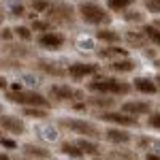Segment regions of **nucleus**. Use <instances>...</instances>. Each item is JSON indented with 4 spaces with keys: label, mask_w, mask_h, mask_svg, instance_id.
I'll use <instances>...</instances> for the list:
<instances>
[{
    "label": "nucleus",
    "mask_w": 160,
    "mask_h": 160,
    "mask_svg": "<svg viewBox=\"0 0 160 160\" xmlns=\"http://www.w3.org/2000/svg\"><path fill=\"white\" fill-rule=\"evenodd\" d=\"M154 2H156V4H160V0H154Z\"/></svg>",
    "instance_id": "nucleus-46"
},
{
    "label": "nucleus",
    "mask_w": 160,
    "mask_h": 160,
    "mask_svg": "<svg viewBox=\"0 0 160 160\" xmlns=\"http://www.w3.org/2000/svg\"><path fill=\"white\" fill-rule=\"evenodd\" d=\"M22 156L30 160H51V152L43 145H37V143H24L22 145Z\"/></svg>",
    "instance_id": "nucleus-14"
},
{
    "label": "nucleus",
    "mask_w": 160,
    "mask_h": 160,
    "mask_svg": "<svg viewBox=\"0 0 160 160\" xmlns=\"http://www.w3.org/2000/svg\"><path fill=\"white\" fill-rule=\"evenodd\" d=\"M0 128H2V132L19 137L26 132V122L15 113H0Z\"/></svg>",
    "instance_id": "nucleus-8"
},
{
    "label": "nucleus",
    "mask_w": 160,
    "mask_h": 160,
    "mask_svg": "<svg viewBox=\"0 0 160 160\" xmlns=\"http://www.w3.org/2000/svg\"><path fill=\"white\" fill-rule=\"evenodd\" d=\"M58 126L64 128V130H68V132H75V135H79V137L94 139V141H98L100 137H102V130L96 124L90 122V120H81V118H60Z\"/></svg>",
    "instance_id": "nucleus-5"
},
{
    "label": "nucleus",
    "mask_w": 160,
    "mask_h": 160,
    "mask_svg": "<svg viewBox=\"0 0 160 160\" xmlns=\"http://www.w3.org/2000/svg\"><path fill=\"white\" fill-rule=\"evenodd\" d=\"M148 160H160L158 154H148Z\"/></svg>",
    "instance_id": "nucleus-42"
},
{
    "label": "nucleus",
    "mask_w": 160,
    "mask_h": 160,
    "mask_svg": "<svg viewBox=\"0 0 160 160\" xmlns=\"http://www.w3.org/2000/svg\"><path fill=\"white\" fill-rule=\"evenodd\" d=\"M37 43L43 47V49H47V51H58L64 47V43H66V37L62 34V32H45V34H38L37 38Z\"/></svg>",
    "instance_id": "nucleus-10"
},
{
    "label": "nucleus",
    "mask_w": 160,
    "mask_h": 160,
    "mask_svg": "<svg viewBox=\"0 0 160 160\" xmlns=\"http://www.w3.org/2000/svg\"><path fill=\"white\" fill-rule=\"evenodd\" d=\"M122 19L124 22H128V24H141L143 19H145V13L137 11V9H126V11H122Z\"/></svg>",
    "instance_id": "nucleus-26"
},
{
    "label": "nucleus",
    "mask_w": 160,
    "mask_h": 160,
    "mask_svg": "<svg viewBox=\"0 0 160 160\" xmlns=\"http://www.w3.org/2000/svg\"><path fill=\"white\" fill-rule=\"evenodd\" d=\"M60 152L64 154V156H68V158H73V160H81V158H86V154L81 152V148L75 143V141H62L60 143Z\"/></svg>",
    "instance_id": "nucleus-21"
},
{
    "label": "nucleus",
    "mask_w": 160,
    "mask_h": 160,
    "mask_svg": "<svg viewBox=\"0 0 160 160\" xmlns=\"http://www.w3.org/2000/svg\"><path fill=\"white\" fill-rule=\"evenodd\" d=\"M49 4H51V0H28V7L34 13H45L49 9Z\"/></svg>",
    "instance_id": "nucleus-31"
},
{
    "label": "nucleus",
    "mask_w": 160,
    "mask_h": 160,
    "mask_svg": "<svg viewBox=\"0 0 160 160\" xmlns=\"http://www.w3.org/2000/svg\"><path fill=\"white\" fill-rule=\"evenodd\" d=\"M34 68L45 75H49V77H66V66H62V62H56V60L41 58V60L34 62Z\"/></svg>",
    "instance_id": "nucleus-12"
},
{
    "label": "nucleus",
    "mask_w": 160,
    "mask_h": 160,
    "mask_svg": "<svg viewBox=\"0 0 160 160\" xmlns=\"http://www.w3.org/2000/svg\"><path fill=\"white\" fill-rule=\"evenodd\" d=\"M7 88H9V81L4 77H0V90H7Z\"/></svg>",
    "instance_id": "nucleus-39"
},
{
    "label": "nucleus",
    "mask_w": 160,
    "mask_h": 160,
    "mask_svg": "<svg viewBox=\"0 0 160 160\" xmlns=\"http://www.w3.org/2000/svg\"><path fill=\"white\" fill-rule=\"evenodd\" d=\"M4 53L22 62V58H32V49L24 43H4Z\"/></svg>",
    "instance_id": "nucleus-17"
},
{
    "label": "nucleus",
    "mask_w": 160,
    "mask_h": 160,
    "mask_svg": "<svg viewBox=\"0 0 160 160\" xmlns=\"http://www.w3.org/2000/svg\"><path fill=\"white\" fill-rule=\"evenodd\" d=\"M137 92H141V94H148V96H154L156 92H158V86H156V81L154 79H149V77H137L135 83H132Z\"/></svg>",
    "instance_id": "nucleus-19"
},
{
    "label": "nucleus",
    "mask_w": 160,
    "mask_h": 160,
    "mask_svg": "<svg viewBox=\"0 0 160 160\" xmlns=\"http://www.w3.org/2000/svg\"><path fill=\"white\" fill-rule=\"evenodd\" d=\"M4 98L13 102V105H19L22 109L24 107H41V109H49L51 107V100L47 96H43L41 92H34V90H13V92H7Z\"/></svg>",
    "instance_id": "nucleus-4"
},
{
    "label": "nucleus",
    "mask_w": 160,
    "mask_h": 160,
    "mask_svg": "<svg viewBox=\"0 0 160 160\" xmlns=\"http://www.w3.org/2000/svg\"><path fill=\"white\" fill-rule=\"evenodd\" d=\"M137 62L130 60V58H118V60L109 62V68L113 73H130V71H135Z\"/></svg>",
    "instance_id": "nucleus-22"
},
{
    "label": "nucleus",
    "mask_w": 160,
    "mask_h": 160,
    "mask_svg": "<svg viewBox=\"0 0 160 160\" xmlns=\"http://www.w3.org/2000/svg\"><path fill=\"white\" fill-rule=\"evenodd\" d=\"M24 115L30 120H45L49 118V109H41V107H24Z\"/></svg>",
    "instance_id": "nucleus-25"
},
{
    "label": "nucleus",
    "mask_w": 160,
    "mask_h": 160,
    "mask_svg": "<svg viewBox=\"0 0 160 160\" xmlns=\"http://www.w3.org/2000/svg\"><path fill=\"white\" fill-rule=\"evenodd\" d=\"M22 68V62L15 58H0V71H17Z\"/></svg>",
    "instance_id": "nucleus-30"
},
{
    "label": "nucleus",
    "mask_w": 160,
    "mask_h": 160,
    "mask_svg": "<svg viewBox=\"0 0 160 160\" xmlns=\"http://www.w3.org/2000/svg\"><path fill=\"white\" fill-rule=\"evenodd\" d=\"M30 30H34V32H41V34H45V32H51V30H53V26H51L47 19H34V22L30 24Z\"/></svg>",
    "instance_id": "nucleus-29"
},
{
    "label": "nucleus",
    "mask_w": 160,
    "mask_h": 160,
    "mask_svg": "<svg viewBox=\"0 0 160 160\" xmlns=\"http://www.w3.org/2000/svg\"><path fill=\"white\" fill-rule=\"evenodd\" d=\"M145 9L149 13H160V4H156L154 0H145Z\"/></svg>",
    "instance_id": "nucleus-37"
},
{
    "label": "nucleus",
    "mask_w": 160,
    "mask_h": 160,
    "mask_svg": "<svg viewBox=\"0 0 160 160\" xmlns=\"http://www.w3.org/2000/svg\"><path fill=\"white\" fill-rule=\"evenodd\" d=\"M49 94V100H56V102H79V100H86V92L79 90V88H73L68 83H53L47 90Z\"/></svg>",
    "instance_id": "nucleus-6"
},
{
    "label": "nucleus",
    "mask_w": 160,
    "mask_h": 160,
    "mask_svg": "<svg viewBox=\"0 0 160 160\" xmlns=\"http://www.w3.org/2000/svg\"><path fill=\"white\" fill-rule=\"evenodd\" d=\"M13 160H30V158H26V156H15Z\"/></svg>",
    "instance_id": "nucleus-45"
},
{
    "label": "nucleus",
    "mask_w": 160,
    "mask_h": 160,
    "mask_svg": "<svg viewBox=\"0 0 160 160\" xmlns=\"http://www.w3.org/2000/svg\"><path fill=\"white\" fill-rule=\"evenodd\" d=\"M79 148H81V152L86 154V156H92V158H98L100 156V143L98 141H94V139H86V137H79L77 141H75Z\"/></svg>",
    "instance_id": "nucleus-18"
},
{
    "label": "nucleus",
    "mask_w": 160,
    "mask_h": 160,
    "mask_svg": "<svg viewBox=\"0 0 160 160\" xmlns=\"http://www.w3.org/2000/svg\"><path fill=\"white\" fill-rule=\"evenodd\" d=\"M141 30H143V34L148 37L149 43H154V45H158V47H160V28H158V26L145 24L143 28H141Z\"/></svg>",
    "instance_id": "nucleus-24"
},
{
    "label": "nucleus",
    "mask_w": 160,
    "mask_h": 160,
    "mask_svg": "<svg viewBox=\"0 0 160 160\" xmlns=\"http://www.w3.org/2000/svg\"><path fill=\"white\" fill-rule=\"evenodd\" d=\"M43 17L51 26H60V28H71L77 22V9L73 4L64 2V0H51L49 9L43 13Z\"/></svg>",
    "instance_id": "nucleus-1"
},
{
    "label": "nucleus",
    "mask_w": 160,
    "mask_h": 160,
    "mask_svg": "<svg viewBox=\"0 0 160 160\" xmlns=\"http://www.w3.org/2000/svg\"><path fill=\"white\" fill-rule=\"evenodd\" d=\"M98 120H102V122H109L113 124V126H118V128H139L141 124H139V118H135V115H128V113H124V111H98V115H96Z\"/></svg>",
    "instance_id": "nucleus-7"
},
{
    "label": "nucleus",
    "mask_w": 160,
    "mask_h": 160,
    "mask_svg": "<svg viewBox=\"0 0 160 160\" xmlns=\"http://www.w3.org/2000/svg\"><path fill=\"white\" fill-rule=\"evenodd\" d=\"M4 17H7V15H4V11H2V7H0V26L4 24Z\"/></svg>",
    "instance_id": "nucleus-41"
},
{
    "label": "nucleus",
    "mask_w": 160,
    "mask_h": 160,
    "mask_svg": "<svg viewBox=\"0 0 160 160\" xmlns=\"http://www.w3.org/2000/svg\"><path fill=\"white\" fill-rule=\"evenodd\" d=\"M92 160H115V158H105V156H98V158H92Z\"/></svg>",
    "instance_id": "nucleus-44"
},
{
    "label": "nucleus",
    "mask_w": 160,
    "mask_h": 160,
    "mask_svg": "<svg viewBox=\"0 0 160 160\" xmlns=\"http://www.w3.org/2000/svg\"><path fill=\"white\" fill-rule=\"evenodd\" d=\"M15 34H13V28H7V26H0V41L2 43H11Z\"/></svg>",
    "instance_id": "nucleus-34"
},
{
    "label": "nucleus",
    "mask_w": 160,
    "mask_h": 160,
    "mask_svg": "<svg viewBox=\"0 0 160 160\" xmlns=\"http://www.w3.org/2000/svg\"><path fill=\"white\" fill-rule=\"evenodd\" d=\"M0 132H2V128H0ZM0 137H2V135H0Z\"/></svg>",
    "instance_id": "nucleus-49"
},
{
    "label": "nucleus",
    "mask_w": 160,
    "mask_h": 160,
    "mask_svg": "<svg viewBox=\"0 0 160 160\" xmlns=\"http://www.w3.org/2000/svg\"><path fill=\"white\" fill-rule=\"evenodd\" d=\"M149 143H154V139H148V137H141V139H139V145H141V148H145Z\"/></svg>",
    "instance_id": "nucleus-38"
},
{
    "label": "nucleus",
    "mask_w": 160,
    "mask_h": 160,
    "mask_svg": "<svg viewBox=\"0 0 160 160\" xmlns=\"http://www.w3.org/2000/svg\"><path fill=\"white\" fill-rule=\"evenodd\" d=\"M77 15L81 17L83 24L98 26V28H107V26L113 22L109 9L100 7L98 2H86V0H83V2L77 7Z\"/></svg>",
    "instance_id": "nucleus-3"
},
{
    "label": "nucleus",
    "mask_w": 160,
    "mask_h": 160,
    "mask_svg": "<svg viewBox=\"0 0 160 160\" xmlns=\"http://www.w3.org/2000/svg\"><path fill=\"white\" fill-rule=\"evenodd\" d=\"M13 34L19 38V41H24V43H28V41L34 38V32L30 30V26H15V28H13Z\"/></svg>",
    "instance_id": "nucleus-27"
},
{
    "label": "nucleus",
    "mask_w": 160,
    "mask_h": 160,
    "mask_svg": "<svg viewBox=\"0 0 160 160\" xmlns=\"http://www.w3.org/2000/svg\"><path fill=\"white\" fill-rule=\"evenodd\" d=\"M0 160H13L9 154H4V152H0Z\"/></svg>",
    "instance_id": "nucleus-40"
},
{
    "label": "nucleus",
    "mask_w": 160,
    "mask_h": 160,
    "mask_svg": "<svg viewBox=\"0 0 160 160\" xmlns=\"http://www.w3.org/2000/svg\"><path fill=\"white\" fill-rule=\"evenodd\" d=\"M51 160H53V158H51Z\"/></svg>",
    "instance_id": "nucleus-51"
},
{
    "label": "nucleus",
    "mask_w": 160,
    "mask_h": 160,
    "mask_svg": "<svg viewBox=\"0 0 160 160\" xmlns=\"http://www.w3.org/2000/svg\"><path fill=\"white\" fill-rule=\"evenodd\" d=\"M120 111L128 113V115H135V118H139V115H149L152 113V102L149 100H126V102H122Z\"/></svg>",
    "instance_id": "nucleus-13"
},
{
    "label": "nucleus",
    "mask_w": 160,
    "mask_h": 160,
    "mask_svg": "<svg viewBox=\"0 0 160 160\" xmlns=\"http://www.w3.org/2000/svg\"><path fill=\"white\" fill-rule=\"evenodd\" d=\"M132 0H107V9L109 11H115V13H122L126 9H130Z\"/></svg>",
    "instance_id": "nucleus-28"
},
{
    "label": "nucleus",
    "mask_w": 160,
    "mask_h": 160,
    "mask_svg": "<svg viewBox=\"0 0 160 160\" xmlns=\"http://www.w3.org/2000/svg\"><path fill=\"white\" fill-rule=\"evenodd\" d=\"M88 90L92 94H107V96H126L130 94L132 90V83L128 81H122L118 77H98L94 81L88 83Z\"/></svg>",
    "instance_id": "nucleus-2"
},
{
    "label": "nucleus",
    "mask_w": 160,
    "mask_h": 160,
    "mask_svg": "<svg viewBox=\"0 0 160 160\" xmlns=\"http://www.w3.org/2000/svg\"><path fill=\"white\" fill-rule=\"evenodd\" d=\"M96 38L98 41H102V43H107V45H118L120 41H122V34L118 32V30H113V28H100V30H96Z\"/></svg>",
    "instance_id": "nucleus-20"
},
{
    "label": "nucleus",
    "mask_w": 160,
    "mask_h": 160,
    "mask_svg": "<svg viewBox=\"0 0 160 160\" xmlns=\"http://www.w3.org/2000/svg\"><path fill=\"white\" fill-rule=\"evenodd\" d=\"M100 71L98 64H94V62H73V64H68L66 66V75L75 79V81H79V79H86L90 75H96Z\"/></svg>",
    "instance_id": "nucleus-9"
},
{
    "label": "nucleus",
    "mask_w": 160,
    "mask_h": 160,
    "mask_svg": "<svg viewBox=\"0 0 160 160\" xmlns=\"http://www.w3.org/2000/svg\"><path fill=\"white\" fill-rule=\"evenodd\" d=\"M0 145L7 149H17V141L15 139H9V137H0Z\"/></svg>",
    "instance_id": "nucleus-36"
},
{
    "label": "nucleus",
    "mask_w": 160,
    "mask_h": 160,
    "mask_svg": "<svg viewBox=\"0 0 160 160\" xmlns=\"http://www.w3.org/2000/svg\"><path fill=\"white\" fill-rule=\"evenodd\" d=\"M148 126L160 130V111H152V113L148 115Z\"/></svg>",
    "instance_id": "nucleus-33"
},
{
    "label": "nucleus",
    "mask_w": 160,
    "mask_h": 160,
    "mask_svg": "<svg viewBox=\"0 0 160 160\" xmlns=\"http://www.w3.org/2000/svg\"><path fill=\"white\" fill-rule=\"evenodd\" d=\"M0 113H2V105H0Z\"/></svg>",
    "instance_id": "nucleus-48"
},
{
    "label": "nucleus",
    "mask_w": 160,
    "mask_h": 160,
    "mask_svg": "<svg viewBox=\"0 0 160 160\" xmlns=\"http://www.w3.org/2000/svg\"><path fill=\"white\" fill-rule=\"evenodd\" d=\"M102 137L109 141L111 145H128L130 141H132V135L126 130V128H118V126H111L107 130H102Z\"/></svg>",
    "instance_id": "nucleus-11"
},
{
    "label": "nucleus",
    "mask_w": 160,
    "mask_h": 160,
    "mask_svg": "<svg viewBox=\"0 0 160 160\" xmlns=\"http://www.w3.org/2000/svg\"><path fill=\"white\" fill-rule=\"evenodd\" d=\"M154 81H156V86H158V90H160V73L156 75V79H154Z\"/></svg>",
    "instance_id": "nucleus-43"
},
{
    "label": "nucleus",
    "mask_w": 160,
    "mask_h": 160,
    "mask_svg": "<svg viewBox=\"0 0 160 160\" xmlns=\"http://www.w3.org/2000/svg\"><path fill=\"white\" fill-rule=\"evenodd\" d=\"M154 26H160V22H156V24H154Z\"/></svg>",
    "instance_id": "nucleus-47"
},
{
    "label": "nucleus",
    "mask_w": 160,
    "mask_h": 160,
    "mask_svg": "<svg viewBox=\"0 0 160 160\" xmlns=\"http://www.w3.org/2000/svg\"><path fill=\"white\" fill-rule=\"evenodd\" d=\"M122 41H126L128 47H135V49H145L149 45V41H148V37L143 34V30H128L122 37Z\"/></svg>",
    "instance_id": "nucleus-16"
},
{
    "label": "nucleus",
    "mask_w": 160,
    "mask_h": 160,
    "mask_svg": "<svg viewBox=\"0 0 160 160\" xmlns=\"http://www.w3.org/2000/svg\"><path fill=\"white\" fill-rule=\"evenodd\" d=\"M92 2H96V0H92Z\"/></svg>",
    "instance_id": "nucleus-50"
},
{
    "label": "nucleus",
    "mask_w": 160,
    "mask_h": 160,
    "mask_svg": "<svg viewBox=\"0 0 160 160\" xmlns=\"http://www.w3.org/2000/svg\"><path fill=\"white\" fill-rule=\"evenodd\" d=\"M86 105L94 107L98 111H111L118 102L113 96H107V94H92V96H86Z\"/></svg>",
    "instance_id": "nucleus-15"
},
{
    "label": "nucleus",
    "mask_w": 160,
    "mask_h": 160,
    "mask_svg": "<svg viewBox=\"0 0 160 160\" xmlns=\"http://www.w3.org/2000/svg\"><path fill=\"white\" fill-rule=\"evenodd\" d=\"M100 58H111V62L118 60V58H128V51L124 49V47H115V45H111V47H105V49L98 51Z\"/></svg>",
    "instance_id": "nucleus-23"
},
{
    "label": "nucleus",
    "mask_w": 160,
    "mask_h": 160,
    "mask_svg": "<svg viewBox=\"0 0 160 160\" xmlns=\"http://www.w3.org/2000/svg\"><path fill=\"white\" fill-rule=\"evenodd\" d=\"M111 158H115V160H139L135 152H128V149H122V148H120V149H115Z\"/></svg>",
    "instance_id": "nucleus-32"
},
{
    "label": "nucleus",
    "mask_w": 160,
    "mask_h": 160,
    "mask_svg": "<svg viewBox=\"0 0 160 160\" xmlns=\"http://www.w3.org/2000/svg\"><path fill=\"white\" fill-rule=\"evenodd\" d=\"M24 15H26V7L22 2H15L11 7V17H24Z\"/></svg>",
    "instance_id": "nucleus-35"
}]
</instances>
